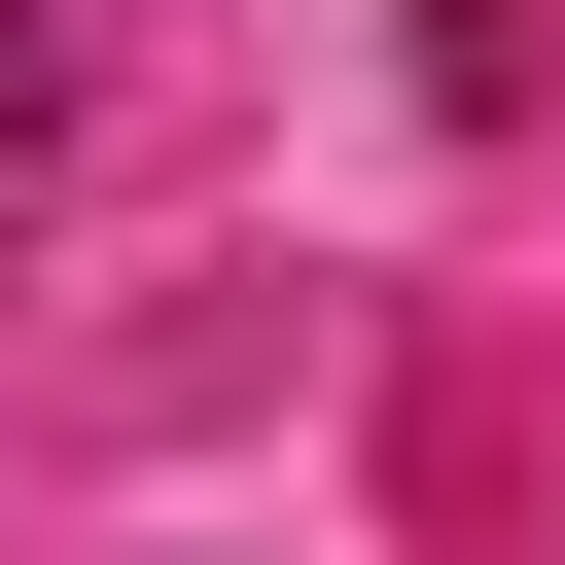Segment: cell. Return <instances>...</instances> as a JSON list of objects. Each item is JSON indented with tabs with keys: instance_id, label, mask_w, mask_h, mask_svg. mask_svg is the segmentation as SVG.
Instances as JSON below:
<instances>
[{
	"instance_id": "obj_1",
	"label": "cell",
	"mask_w": 565,
	"mask_h": 565,
	"mask_svg": "<svg viewBox=\"0 0 565 565\" xmlns=\"http://www.w3.org/2000/svg\"><path fill=\"white\" fill-rule=\"evenodd\" d=\"M35 141H71V0H0V212H35Z\"/></svg>"
}]
</instances>
